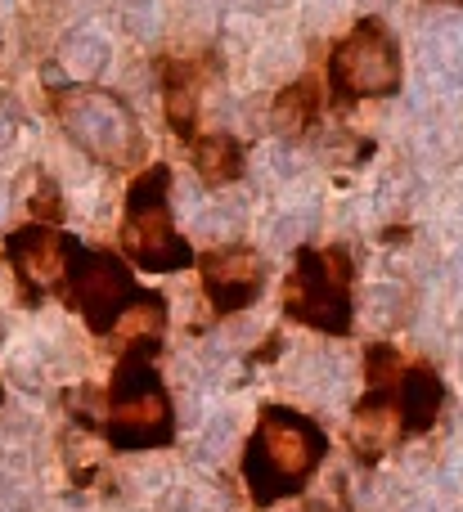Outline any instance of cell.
Listing matches in <instances>:
<instances>
[{
    "instance_id": "4",
    "label": "cell",
    "mask_w": 463,
    "mask_h": 512,
    "mask_svg": "<svg viewBox=\"0 0 463 512\" xmlns=\"http://www.w3.org/2000/svg\"><path fill=\"white\" fill-rule=\"evenodd\" d=\"M117 248L144 274H176L194 270L198 252L171 221V167L153 162V167L135 171L131 189H126L122 225H117Z\"/></svg>"
},
{
    "instance_id": "15",
    "label": "cell",
    "mask_w": 463,
    "mask_h": 512,
    "mask_svg": "<svg viewBox=\"0 0 463 512\" xmlns=\"http://www.w3.org/2000/svg\"><path fill=\"white\" fill-rule=\"evenodd\" d=\"M0 400H5V387H0Z\"/></svg>"
},
{
    "instance_id": "6",
    "label": "cell",
    "mask_w": 463,
    "mask_h": 512,
    "mask_svg": "<svg viewBox=\"0 0 463 512\" xmlns=\"http://www.w3.org/2000/svg\"><path fill=\"white\" fill-rule=\"evenodd\" d=\"M405 59L396 32L378 14L356 18V27L333 41L324 59V90L333 108H356L365 99H392L401 90Z\"/></svg>"
},
{
    "instance_id": "10",
    "label": "cell",
    "mask_w": 463,
    "mask_h": 512,
    "mask_svg": "<svg viewBox=\"0 0 463 512\" xmlns=\"http://www.w3.org/2000/svg\"><path fill=\"white\" fill-rule=\"evenodd\" d=\"M198 274H203V297L212 306V319H230L261 301L270 265L248 243H221V248L198 252Z\"/></svg>"
},
{
    "instance_id": "2",
    "label": "cell",
    "mask_w": 463,
    "mask_h": 512,
    "mask_svg": "<svg viewBox=\"0 0 463 512\" xmlns=\"http://www.w3.org/2000/svg\"><path fill=\"white\" fill-rule=\"evenodd\" d=\"M162 342H131L117 351L113 378L99 391V423L108 450L135 454V450H167L176 441V405L162 382L158 360Z\"/></svg>"
},
{
    "instance_id": "3",
    "label": "cell",
    "mask_w": 463,
    "mask_h": 512,
    "mask_svg": "<svg viewBox=\"0 0 463 512\" xmlns=\"http://www.w3.org/2000/svg\"><path fill=\"white\" fill-rule=\"evenodd\" d=\"M324 459H329V432L311 414L293 405H261L239 459L252 508H275L279 499L302 495Z\"/></svg>"
},
{
    "instance_id": "8",
    "label": "cell",
    "mask_w": 463,
    "mask_h": 512,
    "mask_svg": "<svg viewBox=\"0 0 463 512\" xmlns=\"http://www.w3.org/2000/svg\"><path fill=\"white\" fill-rule=\"evenodd\" d=\"M140 297L144 288L135 279V265L122 252L81 248V243L72 248V265L59 288V301L68 310H77L95 337H113L117 324L140 306Z\"/></svg>"
},
{
    "instance_id": "14",
    "label": "cell",
    "mask_w": 463,
    "mask_h": 512,
    "mask_svg": "<svg viewBox=\"0 0 463 512\" xmlns=\"http://www.w3.org/2000/svg\"><path fill=\"white\" fill-rule=\"evenodd\" d=\"M437 5H463V0H437Z\"/></svg>"
},
{
    "instance_id": "1",
    "label": "cell",
    "mask_w": 463,
    "mask_h": 512,
    "mask_svg": "<svg viewBox=\"0 0 463 512\" xmlns=\"http://www.w3.org/2000/svg\"><path fill=\"white\" fill-rule=\"evenodd\" d=\"M446 409V382L428 360H405L401 346H365V391L351 409V450L365 468L383 463L410 436H428Z\"/></svg>"
},
{
    "instance_id": "9",
    "label": "cell",
    "mask_w": 463,
    "mask_h": 512,
    "mask_svg": "<svg viewBox=\"0 0 463 512\" xmlns=\"http://www.w3.org/2000/svg\"><path fill=\"white\" fill-rule=\"evenodd\" d=\"M72 248H77V239L63 225H45V221H27L5 234V265L14 270L27 306H41L50 292L59 297L72 265Z\"/></svg>"
},
{
    "instance_id": "5",
    "label": "cell",
    "mask_w": 463,
    "mask_h": 512,
    "mask_svg": "<svg viewBox=\"0 0 463 512\" xmlns=\"http://www.w3.org/2000/svg\"><path fill=\"white\" fill-rule=\"evenodd\" d=\"M356 252L347 243L297 248L293 270L284 279V319L315 333L347 337L356 324Z\"/></svg>"
},
{
    "instance_id": "12",
    "label": "cell",
    "mask_w": 463,
    "mask_h": 512,
    "mask_svg": "<svg viewBox=\"0 0 463 512\" xmlns=\"http://www.w3.org/2000/svg\"><path fill=\"white\" fill-rule=\"evenodd\" d=\"M324 104H329L324 81L315 77V72H306V77L288 81L275 95V104H270V126H275V135H284V140H306V135L324 122Z\"/></svg>"
},
{
    "instance_id": "13",
    "label": "cell",
    "mask_w": 463,
    "mask_h": 512,
    "mask_svg": "<svg viewBox=\"0 0 463 512\" xmlns=\"http://www.w3.org/2000/svg\"><path fill=\"white\" fill-rule=\"evenodd\" d=\"M185 153H189V167L198 171V180L207 189L234 185V180H243V167H248V149L225 131H198L185 144Z\"/></svg>"
},
{
    "instance_id": "7",
    "label": "cell",
    "mask_w": 463,
    "mask_h": 512,
    "mask_svg": "<svg viewBox=\"0 0 463 512\" xmlns=\"http://www.w3.org/2000/svg\"><path fill=\"white\" fill-rule=\"evenodd\" d=\"M50 108L59 117V126L90 153L95 162H104L108 171H126L144 158V131L131 117V108L99 86H63L50 90Z\"/></svg>"
},
{
    "instance_id": "11",
    "label": "cell",
    "mask_w": 463,
    "mask_h": 512,
    "mask_svg": "<svg viewBox=\"0 0 463 512\" xmlns=\"http://www.w3.org/2000/svg\"><path fill=\"white\" fill-rule=\"evenodd\" d=\"M221 72V54L194 50V54H162L158 59V86H162V113H167V131L180 144L198 135V117H203V95Z\"/></svg>"
}]
</instances>
